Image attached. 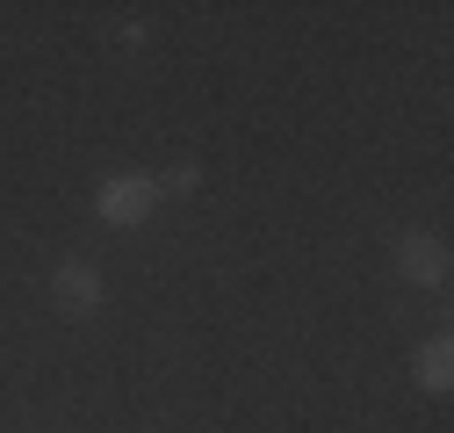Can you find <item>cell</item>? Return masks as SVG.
Segmentation results:
<instances>
[{
  "instance_id": "cell-2",
  "label": "cell",
  "mask_w": 454,
  "mask_h": 433,
  "mask_svg": "<svg viewBox=\"0 0 454 433\" xmlns=\"http://www.w3.org/2000/svg\"><path fill=\"white\" fill-rule=\"evenodd\" d=\"M396 275H404L411 289H440L447 282V246L440 239H404L396 246Z\"/></svg>"
},
{
  "instance_id": "cell-5",
  "label": "cell",
  "mask_w": 454,
  "mask_h": 433,
  "mask_svg": "<svg viewBox=\"0 0 454 433\" xmlns=\"http://www.w3.org/2000/svg\"><path fill=\"white\" fill-rule=\"evenodd\" d=\"M195 181H202V167H188V159H181V167H174V174H166V181H159V195H188Z\"/></svg>"
},
{
  "instance_id": "cell-1",
  "label": "cell",
  "mask_w": 454,
  "mask_h": 433,
  "mask_svg": "<svg viewBox=\"0 0 454 433\" xmlns=\"http://www.w3.org/2000/svg\"><path fill=\"white\" fill-rule=\"evenodd\" d=\"M152 202H159V181H145V174H108V181H101V195H94L101 224H116V232L145 224V216H152Z\"/></svg>"
},
{
  "instance_id": "cell-3",
  "label": "cell",
  "mask_w": 454,
  "mask_h": 433,
  "mask_svg": "<svg viewBox=\"0 0 454 433\" xmlns=\"http://www.w3.org/2000/svg\"><path fill=\"white\" fill-rule=\"evenodd\" d=\"M51 296H59V303H66L73 318H87V311L101 303V275H94L87 260H66L59 275H51Z\"/></svg>"
},
{
  "instance_id": "cell-4",
  "label": "cell",
  "mask_w": 454,
  "mask_h": 433,
  "mask_svg": "<svg viewBox=\"0 0 454 433\" xmlns=\"http://www.w3.org/2000/svg\"><path fill=\"white\" fill-rule=\"evenodd\" d=\"M419 383H426V390H447V383H454V347H447V340H426V347H419Z\"/></svg>"
}]
</instances>
